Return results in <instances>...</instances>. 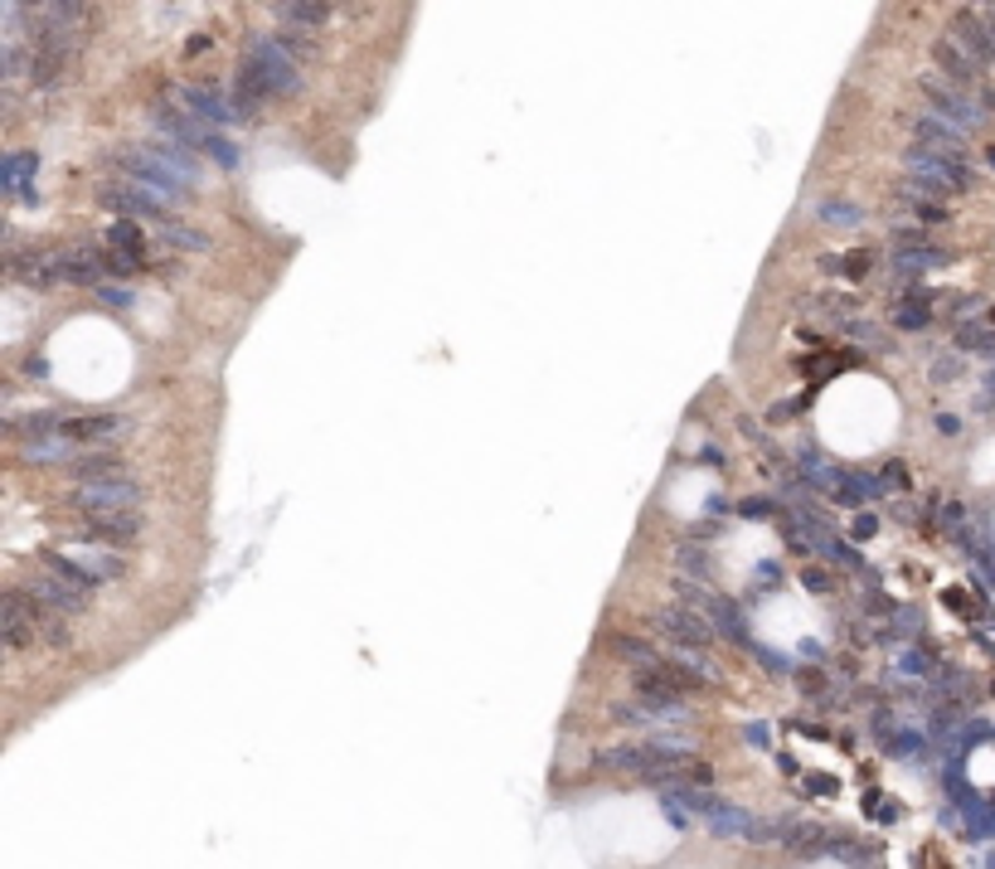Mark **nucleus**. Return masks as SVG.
Instances as JSON below:
<instances>
[{
  "mask_svg": "<svg viewBox=\"0 0 995 869\" xmlns=\"http://www.w3.org/2000/svg\"><path fill=\"white\" fill-rule=\"evenodd\" d=\"M98 297H103V307H131L127 287H98Z\"/></svg>",
  "mask_w": 995,
  "mask_h": 869,
  "instance_id": "30",
  "label": "nucleus"
},
{
  "mask_svg": "<svg viewBox=\"0 0 995 869\" xmlns=\"http://www.w3.org/2000/svg\"><path fill=\"white\" fill-rule=\"evenodd\" d=\"M933 59L942 64V78H952V83H976V78H981V64L971 59V54L961 49L952 35H942V39L933 44Z\"/></svg>",
  "mask_w": 995,
  "mask_h": 869,
  "instance_id": "18",
  "label": "nucleus"
},
{
  "mask_svg": "<svg viewBox=\"0 0 995 869\" xmlns=\"http://www.w3.org/2000/svg\"><path fill=\"white\" fill-rule=\"evenodd\" d=\"M607 647H613V656L627 661L637 675L641 671H655V665H665V651L651 647V641H641V637H621V631H617V637H607Z\"/></svg>",
  "mask_w": 995,
  "mask_h": 869,
  "instance_id": "19",
  "label": "nucleus"
},
{
  "mask_svg": "<svg viewBox=\"0 0 995 869\" xmlns=\"http://www.w3.org/2000/svg\"><path fill=\"white\" fill-rule=\"evenodd\" d=\"M918 88H923V98H927V112H937V117L957 122L961 132H967V127H981V122L991 117V107L971 103L967 88L952 83V78H942V73H923Z\"/></svg>",
  "mask_w": 995,
  "mask_h": 869,
  "instance_id": "6",
  "label": "nucleus"
},
{
  "mask_svg": "<svg viewBox=\"0 0 995 869\" xmlns=\"http://www.w3.org/2000/svg\"><path fill=\"white\" fill-rule=\"evenodd\" d=\"M273 15L291 30H316L331 20V5H321V0H282V5H273Z\"/></svg>",
  "mask_w": 995,
  "mask_h": 869,
  "instance_id": "22",
  "label": "nucleus"
},
{
  "mask_svg": "<svg viewBox=\"0 0 995 869\" xmlns=\"http://www.w3.org/2000/svg\"><path fill=\"white\" fill-rule=\"evenodd\" d=\"M675 559H681V569L689 573V579H709V554H705V549L685 545V549H681V554H675Z\"/></svg>",
  "mask_w": 995,
  "mask_h": 869,
  "instance_id": "28",
  "label": "nucleus"
},
{
  "mask_svg": "<svg viewBox=\"0 0 995 869\" xmlns=\"http://www.w3.org/2000/svg\"><path fill=\"white\" fill-rule=\"evenodd\" d=\"M88 529H93L98 539H122V545H131V539L141 535V511H131V515H93Z\"/></svg>",
  "mask_w": 995,
  "mask_h": 869,
  "instance_id": "23",
  "label": "nucleus"
},
{
  "mask_svg": "<svg viewBox=\"0 0 995 869\" xmlns=\"http://www.w3.org/2000/svg\"><path fill=\"white\" fill-rule=\"evenodd\" d=\"M952 39L971 54V59L981 64V69H986V64L995 59V44H991V35H986V25H981V15H971V10H961V15L952 20Z\"/></svg>",
  "mask_w": 995,
  "mask_h": 869,
  "instance_id": "17",
  "label": "nucleus"
},
{
  "mask_svg": "<svg viewBox=\"0 0 995 869\" xmlns=\"http://www.w3.org/2000/svg\"><path fill=\"white\" fill-rule=\"evenodd\" d=\"M0 622H5V647L10 651H30L39 641V627H35V613H30L25 593L0 597Z\"/></svg>",
  "mask_w": 995,
  "mask_h": 869,
  "instance_id": "13",
  "label": "nucleus"
},
{
  "mask_svg": "<svg viewBox=\"0 0 995 869\" xmlns=\"http://www.w3.org/2000/svg\"><path fill=\"white\" fill-rule=\"evenodd\" d=\"M151 122L165 132V141H175L180 151H205L214 156L219 165H239V151H233L224 137H214L205 122H195L190 112H175V107H151Z\"/></svg>",
  "mask_w": 995,
  "mask_h": 869,
  "instance_id": "4",
  "label": "nucleus"
},
{
  "mask_svg": "<svg viewBox=\"0 0 995 869\" xmlns=\"http://www.w3.org/2000/svg\"><path fill=\"white\" fill-rule=\"evenodd\" d=\"M845 331H850L855 341H869V335H874V325H869V321H845Z\"/></svg>",
  "mask_w": 995,
  "mask_h": 869,
  "instance_id": "31",
  "label": "nucleus"
},
{
  "mask_svg": "<svg viewBox=\"0 0 995 869\" xmlns=\"http://www.w3.org/2000/svg\"><path fill=\"white\" fill-rule=\"evenodd\" d=\"M913 137H918V146H927V151L957 156V161H961V146H967V132H961L957 122L937 117V112H918V117H913Z\"/></svg>",
  "mask_w": 995,
  "mask_h": 869,
  "instance_id": "14",
  "label": "nucleus"
},
{
  "mask_svg": "<svg viewBox=\"0 0 995 869\" xmlns=\"http://www.w3.org/2000/svg\"><path fill=\"white\" fill-rule=\"evenodd\" d=\"M20 593H25V603L44 607V613H59V617H78L88 607V588L59 569H35L25 583H20Z\"/></svg>",
  "mask_w": 995,
  "mask_h": 869,
  "instance_id": "5",
  "label": "nucleus"
},
{
  "mask_svg": "<svg viewBox=\"0 0 995 869\" xmlns=\"http://www.w3.org/2000/svg\"><path fill=\"white\" fill-rule=\"evenodd\" d=\"M117 171L127 180H137L146 195H156L161 205H180V199L195 190V161L180 151L175 141H146V146H131V151H117L112 156Z\"/></svg>",
  "mask_w": 995,
  "mask_h": 869,
  "instance_id": "1",
  "label": "nucleus"
},
{
  "mask_svg": "<svg viewBox=\"0 0 995 869\" xmlns=\"http://www.w3.org/2000/svg\"><path fill=\"white\" fill-rule=\"evenodd\" d=\"M98 199H103V209H112L117 219H165V205L156 195H146V190L137 185V180H127V175H117V180H103L98 185Z\"/></svg>",
  "mask_w": 995,
  "mask_h": 869,
  "instance_id": "10",
  "label": "nucleus"
},
{
  "mask_svg": "<svg viewBox=\"0 0 995 869\" xmlns=\"http://www.w3.org/2000/svg\"><path fill=\"white\" fill-rule=\"evenodd\" d=\"M156 239H165V243H175V248H209V239L199 229H190V224H180V219H156Z\"/></svg>",
  "mask_w": 995,
  "mask_h": 869,
  "instance_id": "27",
  "label": "nucleus"
},
{
  "mask_svg": "<svg viewBox=\"0 0 995 869\" xmlns=\"http://www.w3.org/2000/svg\"><path fill=\"white\" fill-rule=\"evenodd\" d=\"M893 321H899L903 331H923V325H927V311H918V307H903L899 316H893Z\"/></svg>",
  "mask_w": 995,
  "mask_h": 869,
  "instance_id": "29",
  "label": "nucleus"
},
{
  "mask_svg": "<svg viewBox=\"0 0 995 869\" xmlns=\"http://www.w3.org/2000/svg\"><path fill=\"white\" fill-rule=\"evenodd\" d=\"M651 627L671 641L675 651H709L714 647V622L695 607H655L651 613Z\"/></svg>",
  "mask_w": 995,
  "mask_h": 869,
  "instance_id": "8",
  "label": "nucleus"
},
{
  "mask_svg": "<svg viewBox=\"0 0 995 869\" xmlns=\"http://www.w3.org/2000/svg\"><path fill=\"white\" fill-rule=\"evenodd\" d=\"M73 505L93 521V515H131L141 505V487L127 477L117 481H93V487H78L73 491Z\"/></svg>",
  "mask_w": 995,
  "mask_h": 869,
  "instance_id": "9",
  "label": "nucleus"
},
{
  "mask_svg": "<svg viewBox=\"0 0 995 869\" xmlns=\"http://www.w3.org/2000/svg\"><path fill=\"white\" fill-rule=\"evenodd\" d=\"M20 457H25L30 467H73L78 443L69 433H59V437H20Z\"/></svg>",
  "mask_w": 995,
  "mask_h": 869,
  "instance_id": "15",
  "label": "nucleus"
},
{
  "mask_svg": "<svg viewBox=\"0 0 995 869\" xmlns=\"http://www.w3.org/2000/svg\"><path fill=\"white\" fill-rule=\"evenodd\" d=\"M301 88V73H297V59L282 39H253L248 49L243 69H239V98L233 103L253 107V103H267V98H291Z\"/></svg>",
  "mask_w": 995,
  "mask_h": 869,
  "instance_id": "2",
  "label": "nucleus"
},
{
  "mask_svg": "<svg viewBox=\"0 0 995 869\" xmlns=\"http://www.w3.org/2000/svg\"><path fill=\"white\" fill-rule=\"evenodd\" d=\"M54 258V277L59 282H98L107 267V258L88 253V248H64V253H49Z\"/></svg>",
  "mask_w": 995,
  "mask_h": 869,
  "instance_id": "16",
  "label": "nucleus"
},
{
  "mask_svg": "<svg viewBox=\"0 0 995 869\" xmlns=\"http://www.w3.org/2000/svg\"><path fill=\"white\" fill-rule=\"evenodd\" d=\"M175 98L185 103L190 117L205 122V127H224V122H239V117H243V107H233L229 98L214 93V88H205V83H180Z\"/></svg>",
  "mask_w": 995,
  "mask_h": 869,
  "instance_id": "12",
  "label": "nucleus"
},
{
  "mask_svg": "<svg viewBox=\"0 0 995 869\" xmlns=\"http://www.w3.org/2000/svg\"><path fill=\"white\" fill-rule=\"evenodd\" d=\"M816 219L831 224V229H855V224H865V209L850 205V199H821Z\"/></svg>",
  "mask_w": 995,
  "mask_h": 869,
  "instance_id": "25",
  "label": "nucleus"
},
{
  "mask_svg": "<svg viewBox=\"0 0 995 869\" xmlns=\"http://www.w3.org/2000/svg\"><path fill=\"white\" fill-rule=\"evenodd\" d=\"M889 263H893V273L913 277V273H927V267H942L947 253H942V248H933V243H908V248H893Z\"/></svg>",
  "mask_w": 995,
  "mask_h": 869,
  "instance_id": "21",
  "label": "nucleus"
},
{
  "mask_svg": "<svg viewBox=\"0 0 995 869\" xmlns=\"http://www.w3.org/2000/svg\"><path fill=\"white\" fill-rule=\"evenodd\" d=\"M122 427H127V418H73V423H64V433L69 437H117Z\"/></svg>",
  "mask_w": 995,
  "mask_h": 869,
  "instance_id": "26",
  "label": "nucleus"
},
{
  "mask_svg": "<svg viewBox=\"0 0 995 869\" xmlns=\"http://www.w3.org/2000/svg\"><path fill=\"white\" fill-rule=\"evenodd\" d=\"M874 515H859V521H855V529H850V535H859V539H869V535H874Z\"/></svg>",
  "mask_w": 995,
  "mask_h": 869,
  "instance_id": "33",
  "label": "nucleus"
},
{
  "mask_svg": "<svg viewBox=\"0 0 995 869\" xmlns=\"http://www.w3.org/2000/svg\"><path fill=\"white\" fill-rule=\"evenodd\" d=\"M933 379H957V359H937V365H933Z\"/></svg>",
  "mask_w": 995,
  "mask_h": 869,
  "instance_id": "32",
  "label": "nucleus"
},
{
  "mask_svg": "<svg viewBox=\"0 0 995 869\" xmlns=\"http://www.w3.org/2000/svg\"><path fill=\"white\" fill-rule=\"evenodd\" d=\"M617 724H637V729H671V724H685L689 719V705L685 699H631V705H617L613 709Z\"/></svg>",
  "mask_w": 995,
  "mask_h": 869,
  "instance_id": "11",
  "label": "nucleus"
},
{
  "mask_svg": "<svg viewBox=\"0 0 995 869\" xmlns=\"http://www.w3.org/2000/svg\"><path fill=\"white\" fill-rule=\"evenodd\" d=\"M831 491H835V501H840V505H869L874 495H884V481L869 477V471H840Z\"/></svg>",
  "mask_w": 995,
  "mask_h": 869,
  "instance_id": "20",
  "label": "nucleus"
},
{
  "mask_svg": "<svg viewBox=\"0 0 995 869\" xmlns=\"http://www.w3.org/2000/svg\"><path fill=\"white\" fill-rule=\"evenodd\" d=\"M69 471L78 477V487H93V481H117L122 477V461L112 457V453H103V457H78Z\"/></svg>",
  "mask_w": 995,
  "mask_h": 869,
  "instance_id": "24",
  "label": "nucleus"
},
{
  "mask_svg": "<svg viewBox=\"0 0 995 869\" xmlns=\"http://www.w3.org/2000/svg\"><path fill=\"white\" fill-rule=\"evenodd\" d=\"M903 171H908V180H903V190H899L903 199H942V195H957V190L967 185V165H961L957 156L927 151L918 141L903 151Z\"/></svg>",
  "mask_w": 995,
  "mask_h": 869,
  "instance_id": "3",
  "label": "nucleus"
},
{
  "mask_svg": "<svg viewBox=\"0 0 995 869\" xmlns=\"http://www.w3.org/2000/svg\"><path fill=\"white\" fill-rule=\"evenodd\" d=\"M54 563H59V573H69L73 583H112V579H122L127 573V563H122L112 549H93V545H59L49 554Z\"/></svg>",
  "mask_w": 995,
  "mask_h": 869,
  "instance_id": "7",
  "label": "nucleus"
}]
</instances>
